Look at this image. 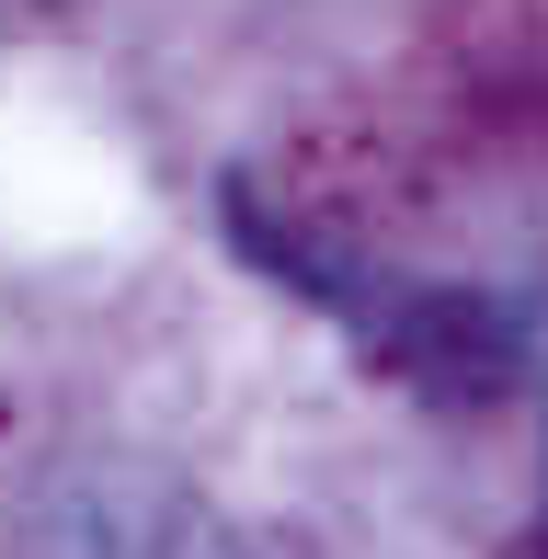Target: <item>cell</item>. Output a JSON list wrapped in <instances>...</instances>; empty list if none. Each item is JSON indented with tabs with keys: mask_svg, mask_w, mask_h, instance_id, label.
I'll use <instances>...</instances> for the list:
<instances>
[]
</instances>
